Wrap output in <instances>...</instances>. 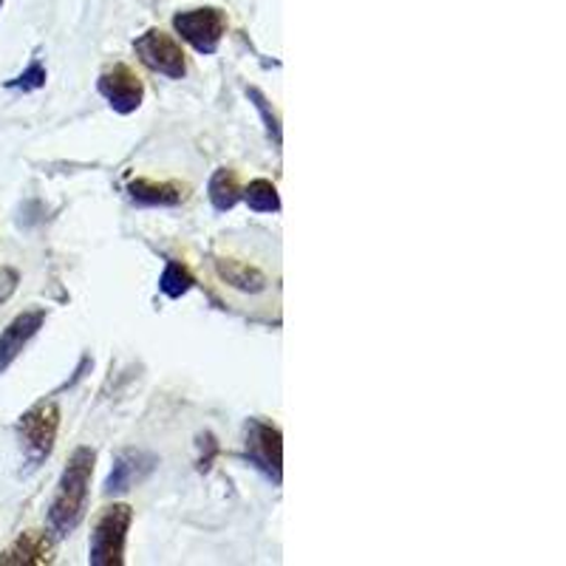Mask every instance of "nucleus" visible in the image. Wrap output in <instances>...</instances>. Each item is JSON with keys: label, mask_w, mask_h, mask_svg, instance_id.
<instances>
[{"label": "nucleus", "mask_w": 566, "mask_h": 566, "mask_svg": "<svg viewBox=\"0 0 566 566\" xmlns=\"http://www.w3.org/2000/svg\"><path fill=\"white\" fill-rule=\"evenodd\" d=\"M94 462H97V451L94 447H77L69 456L57 493L49 504V524L57 536H69L79 527L88 509V488H91Z\"/></svg>", "instance_id": "f257e3e1"}, {"label": "nucleus", "mask_w": 566, "mask_h": 566, "mask_svg": "<svg viewBox=\"0 0 566 566\" xmlns=\"http://www.w3.org/2000/svg\"><path fill=\"white\" fill-rule=\"evenodd\" d=\"M134 521V509L127 504H113L102 509L88 544V564L91 566H122L125 564L127 530Z\"/></svg>", "instance_id": "f03ea898"}, {"label": "nucleus", "mask_w": 566, "mask_h": 566, "mask_svg": "<svg viewBox=\"0 0 566 566\" xmlns=\"http://www.w3.org/2000/svg\"><path fill=\"white\" fill-rule=\"evenodd\" d=\"M60 431V405L54 399H42L32 405L17 422V439L32 465H40L54 451V439Z\"/></svg>", "instance_id": "7ed1b4c3"}, {"label": "nucleus", "mask_w": 566, "mask_h": 566, "mask_svg": "<svg viewBox=\"0 0 566 566\" xmlns=\"http://www.w3.org/2000/svg\"><path fill=\"white\" fill-rule=\"evenodd\" d=\"M173 28L198 54H216L221 37L226 35V14L216 7H198L173 14Z\"/></svg>", "instance_id": "20e7f679"}, {"label": "nucleus", "mask_w": 566, "mask_h": 566, "mask_svg": "<svg viewBox=\"0 0 566 566\" xmlns=\"http://www.w3.org/2000/svg\"><path fill=\"white\" fill-rule=\"evenodd\" d=\"M244 456H247L249 465L258 467L267 479L281 484L283 439L275 424L263 422V419H249L247 439H244Z\"/></svg>", "instance_id": "39448f33"}, {"label": "nucleus", "mask_w": 566, "mask_h": 566, "mask_svg": "<svg viewBox=\"0 0 566 566\" xmlns=\"http://www.w3.org/2000/svg\"><path fill=\"white\" fill-rule=\"evenodd\" d=\"M134 51L139 60L156 74H164L168 79H184L187 60L176 37L164 35L162 28H148L139 40H134Z\"/></svg>", "instance_id": "423d86ee"}, {"label": "nucleus", "mask_w": 566, "mask_h": 566, "mask_svg": "<svg viewBox=\"0 0 566 566\" xmlns=\"http://www.w3.org/2000/svg\"><path fill=\"white\" fill-rule=\"evenodd\" d=\"M97 91L102 94V99H106L113 111L127 116V113H134L136 108L142 106V99H145V83H142V77L131 65L120 63L99 74Z\"/></svg>", "instance_id": "0eeeda50"}, {"label": "nucleus", "mask_w": 566, "mask_h": 566, "mask_svg": "<svg viewBox=\"0 0 566 566\" xmlns=\"http://www.w3.org/2000/svg\"><path fill=\"white\" fill-rule=\"evenodd\" d=\"M156 465H159V459L148 451H120L116 453V459H113V467L111 473H108L102 493L106 495L127 493L134 484L148 479V476L153 473Z\"/></svg>", "instance_id": "6e6552de"}, {"label": "nucleus", "mask_w": 566, "mask_h": 566, "mask_svg": "<svg viewBox=\"0 0 566 566\" xmlns=\"http://www.w3.org/2000/svg\"><path fill=\"white\" fill-rule=\"evenodd\" d=\"M42 323H46V311L26 309L0 332V374H7L9 366H12V362L21 357L23 348L28 346V340L40 332Z\"/></svg>", "instance_id": "1a4fd4ad"}, {"label": "nucleus", "mask_w": 566, "mask_h": 566, "mask_svg": "<svg viewBox=\"0 0 566 566\" xmlns=\"http://www.w3.org/2000/svg\"><path fill=\"white\" fill-rule=\"evenodd\" d=\"M54 561V541L40 530H26L0 552L3 566H46Z\"/></svg>", "instance_id": "9d476101"}, {"label": "nucleus", "mask_w": 566, "mask_h": 566, "mask_svg": "<svg viewBox=\"0 0 566 566\" xmlns=\"http://www.w3.org/2000/svg\"><path fill=\"white\" fill-rule=\"evenodd\" d=\"M127 196L134 198L136 205L145 207H179L182 201H187L190 196V187L182 182H173V179H134L127 182Z\"/></svg>", "instance_id": "9b49d317"}, {"label": "nucleus", "mask_w": 566, "mask_h": 566, "mask_svg": "<svg viewBox=\"0 0 566 566\" xmlns=\"http://www.w3.org/2000/svg\"><path fill=\"white\" fill-rule=\"evenodd\" d=\"M216 272H219V278L226 286H233V290L244 292V295H261L269 286L261 269L238 261V258H216Z\"/></svg>", "instance_id": "f8f14e48"}, {"label": "nucleus", "mask_w": 566, "mask_h": 566, "mask_svg": "<svg viewBox=\"0 0 566 566\" xmlns=\"http://www.w3.org/2000/svg\"><path fill=\"white\" fill-rule=\"evenodd\" d=\"M207 193H210V201L212 207H216V212H226L238 205L241 196H244V187H241V179L233 168H219L212 173Z\"/></svg>", "instance_id": "ddd939ff"}, {"label": "nucleus", "mask_w": 566, "mask_h": 566, "mask_svg": "<svg viewBox=\"0 0 566 566\" xmlns=\"http://www.w3.org/2000/svg\"><path fill=\"white\" fill-rule=\"evenodd\" d=\"M241 198L255 212H281V196H278V187L269 179H253L244 187V196Z\"/></svg>", "instance_id": "4468645a"}, {"label": "nucleus", "mask_w": 566, "mask_h": 566, "mask_svg": "<svg viewBox=\"0 0 566 566\" xmlns=\"http://www.w3.org/2000/svg\"><path fill=\"white\" fill-rule=\"evenodd\" d=\"M193 286H196V275H193L190 269L179 261H168L162 278H159V292H162L164 297H170V300H179V297L187 295Z\"/></svg>", "instance_id": "2eb2a0df"}, {"label": "nucleus", "mask_w": 566, "mask_h": 566, "mask_svg": "<svg viewBox=\"0 0 566 566\" xmlns=\"http://www.w3.org/2000/svg\"><path fill=\"white\" fill-rule=\"evenodd\" d=\"M42 85H46V65L40 60H32L21 77L9 79L7 88H14V91H40Z\"/></svg>", "instance_id": "dca6fc26"}, {"label": "nucleus", "mask_w": 566, "mask_h": 566, "mask_svg": "<svg viewBox=\"0 0 566 566\" xmlns=\"http://www.w3.org/2000/svg\"><path fill=\"white\" fill-rule=\"evenodd\" d=\"M247 94H249V99H253V106L258 108V111H261L263 122H267L269 136L275 139V145H281V122H278V116H275V113H272V108H269L267 97H263V94L258 91V88H247Z\"/></svg>", "instance_id": "f3484780"}, {"label": "nucleus", "mask_w": 566, "mask_h": 566, "mask_svg": "<svg viewBox=\"0 0 566 566\" xmlns=\"http://www.w3.org/2000/svg\"><path fill=\"white\" fill-rule=\"evenodd\" d=\"M17 283H21V272L14 267H0V306L7 304L9 297L17 292Z\"/></svg>", "instance_id": "a211bd4d"}, {"label": "nucleus", "mask_w": 566, "mask_h": 566, "mask_svg": "<svg viewBox=\"0 0 566 566\" xmlns=\"http://www.w3.org/2000/svg\"><path fill=\"white\" fill-rule=\"evenodd\" d=\"M0 7H3V0H0Z\"/></svg>", "instance_id": "6ab92c4d"}]
</instances>
